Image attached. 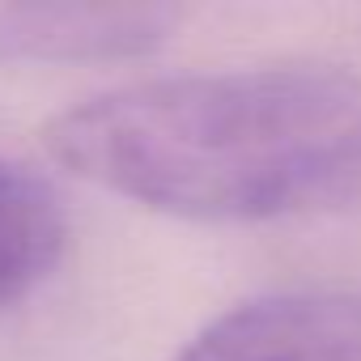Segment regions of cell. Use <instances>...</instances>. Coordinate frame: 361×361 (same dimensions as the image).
I'll use <instances>...</instances> for the list:
<instances>
[{
    "mask_svg": "<svg viewBox=\"0 0 361 361\" xmlns=\"http://www.w3.org/2000/svg\"><path fill=\"white\" fill-rule=\"evenodd\" d=\"M47 153L188 221H272L361 200V77L331 64L132 81L60 111Z\"/></svg>",
    "mask_w": 361,
    "mask_h": 361,
    "instance_id": "1",
    "label": "cell"
},
{
    "mask_svg": "<svg viewBox=\"0 0 361 361\" xmlns=\"http://www.w3.org/2000/svg\"><path fill=\"white\" fill-rule=\"evenodd\" d=\"M170 361H361V289H289L238 302Z\"/></svg>",
    "mask_w": 361,
    "mask_h": 361,
    "instance_id": "2",
    "label": "cell"
},
{
    "mask_svg": "<svg viewBox=\"0 0 361 361\" xmlns=\"http://www.w3.org/2000/svg\"><path fill=\"white\" fill-rule=\"evenodd\" d=\"M174 22L166 5H0V60H128L153 51Z\"/></svg>",
    "mask_w": 361,
    "mask_h": 361,
    "instance_id": "3",
    "label": "cell"
},
{
    "mask_svg": "<svg viewBox=\"0 0 361 361\" xmlns=\"http://www.w3.org/2000/svg\"><path fill=\"white\" fill-rule=\"evenodd\" d=\"M68 238L64 209L39 174L0 161V306L51 276Z\"/></svg>",
    "mask_w": 361,
    "mask_h": 361,
    "instance_id": "4",
    "label": "cell"
}]
</instances>
